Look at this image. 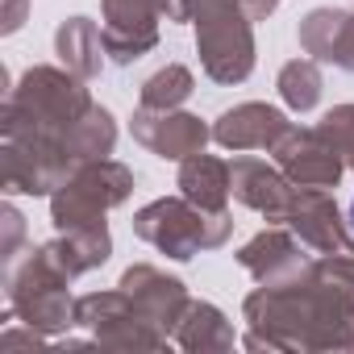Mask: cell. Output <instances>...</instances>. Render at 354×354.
<instances>
[{
  "label": "cell",
  "instance_id": "6",
  "mask_svg": "<svg viewBox=\"0 0 354 354\" xmlns=\"http://www.w3.org/2000/svg\"><path fill=\"white\" fill-rule=\"evenodd\" d=\"M138 188L133 167L117 158H92L80 162L50 196V225L63 230H84V225H104L113 209H121Z\"/></svg>",
  "mask_w": 354,
  "mask_h": 354
},
{
  "label": "cell",
  "instance_id": "18",
  "mask_svg": "<svg viewBox=\"0 0 354 354\" xmlns=\"http://www.w3.org/2000/svg\"><path fill=\"white\" fill-rule=\"evenodd\" d=\"M55 55L59 63L80 75V80H100L104 71V59H109V46H104V26H96L92 17H63L59 30H55Z\"/></svg>",
  "mask_w": 354,
  "mask_h": 354
},
{
  "label": "cell",
  "instance_id": "22",
  "mask_svg": "<svg viewBox=\"0 0 354 354\" xmlns=\"http://www.w3.org/2000/svg\"><path fill=\"white\" fill-rule=\"evenodd\" d=\"M196 92V75L184 63H167L158 71H150L138 88V104L142 109H184Z\"/></svg>",
  "mask_w": 354,
  "mask_h": 354
},
{
  "label": "cell",
  "instance_id": "21",
  "mask_svg": "<svg viewBox=\"0 0 354 354\" xmlns=\"http://www.w3.org/2000/svg\"><path fill=\"white\" fill-rule=\"evenodd\" d=\"M275 92L292 113H313L325 96V71L317 59H288L275 75Z\"/></svg>",
  "mask_w": 354,
  "mask_h": 354
},
{
  "label": "cell",
  "instance_id": "16",
  "mask_svg": "<svg viewBox=\"0 0 354 354\" xmlns=\"http://www.w3.org/2000/svg\"><path fill=\"white\" fill-rule=\"evenodd\" d=\"M288 129H292V121L283 109H275L267 100H242L213 121V142L221 150H234V154H242V150H267L271 154Z\"/></svg>",
  "mask_w": 354,
  "mask_h": 354
},
{
  "label": "cell",
  "instance_id": "20",
  "mask_svg": "<svg viewBox=\"0 0 354 354\" xmlns=\"http://www.w3.org/2000/svg\"><path fill=\"white\" fill-rule=\"evenodd\" d=\"M175 188H180V196H188L192 205L201 209H230V162L201 150L192 158L180 162V171H175Z\"/></svg>",
  "mask_w": 354,
  "mask_h": 354
},
{
  "label": "cell",
  "instance_id": "13",
  "mask_svg": "<svg viewBox=\"0 0 354 354\" xmlns=\"http://www.w3.org/2000/svg\"><path fill=\"white\" fill-rule=\"evenodd\" d=\"M230 192L242 209L267 217V221H283L292 196H296V184L288 180V175L279 171V162L271 158H259V154H238L230 162Z\"/></svg>",
  "mask_w": 354,
  "mask_h": 354
},
{
  "label": "cell",
  "instance_id": "12",
  "mask_svg": "<svg viewBox=\"0 0 354 354\" xmlns=\"http://www.w3.org/2000/svg\"><path fill=\"white\" fill-rule=\"evenodd\" d=\"M234 259H238V267H242L254 283H288V279H296V275L313 263L308 246H304L283 221H271L267 230H259L254 238H246Z\"/></svg>",
  "mask_w": 354,
  "mask_h": 354
},
{
  "label": "cell",
  "instance_id": "10",
  "mask_svg": "<svg viewBox=\"0 0 354 354\" xmlns=\"http://www.w3.org/2000/svg\"><path fill=\"white\" fill-rule=\"evenodd\" d=\"M283 225L313 250V254H342V250H354V238H350V221L342 217L337 209V196L329 188H296L288 213H283Z\"/></svg>",
  "mask_w": 354,
  "mask_h": 354
},
{
  "label": "cell",
  "instance_id": "9",
  "mask_svg": "<svg viewBox=\"0 0 354 354\" xmlns=\"http://www.w3.org/2000/svg\"><path fill=\"white\" fill-rule=\"evenodd\" d=\"M271 158L279 162V171L296 188H337L342 175H346L342 154L325 142V133L317 125H292L275 142Z\"/></svg>",
  "mask_w": 354,
  "mask_h": 354
},
{
  "label": "cell",
  "instance_id": "4",
  "mask_svg": "<svg viewBox=\"0 0 354 354\" xmlns=\"http://www.w3.org/2000/svg\"><path fill=\"white\" fill-rule=\"evenodd\" d=\"M5 275V308L42 329L46 337L67 333L75 325V296H71V279L42 254V246H26L17 259H9L0 267Z\"/></svg>",
  "mask_w": 354,
  "mask_h": 354
},
{
  "label": "cell",
  "instance_id": "1",
  "mask_svg": "<svg viewBox=\"0 0 354 354\" xmlns=\"http://www.w3.org/2000/svg\"><path fill=\"white\" fill-rule=\"evenodd\" d=\"M117 150V117L63 63H34L0 104V167L9 196H55L80 162Z\"/></svg>",
  "mask_w": 354,
  "mask_h": 354
},
{
  "label": "cell",
  "instance_id": "15",
  "mask_svg": "<svg viewBox=\"0 0 354 354\" xmlns=\"http://www.w3.org/2000/svg\"><path fill=\"white\" fill-rule=\"evenodd\" d=\"M296 42L308 59L354 75V5H317L300 17Z\"/></svg>",
  "mask_w": 354,
  "mask_h": 354
},
{
  "label": "cell",
  "instance_id": "23",
  "mask_svg": "<svg viewBox=\"0 0 354 354\" xmlns=\"http://www.w3.org/2000/svg\"><path fill=\"white\" fill-rule=\"evenodd\" d=\"M317 129H321L325 142L342 154L346 171H354V104H333L329 113H321Z\"/></svg>",
  "mask_w": 354,
  "mask_h": 354
},
{
  "label": "cell",
  "instance_id": "24",
  "mask_svg": "<svg viewBox=\"0 0 354 354\" xmlns=\"http://www.w3.org/2000/svg\"><path fill=\"white\" fill-rule=\"evenodd\" d=\"M26 234H30L26 213H21L13 201H5V205H0V267L26 250Z\"/></svg>",
  "mask_w": 354,
  "mask_h": 354
},
{
  "label": "cell",
  "instance_id": "11",
  "mask_svg": "<svg viewBox=\"0 0 354 354\" xmlns=\"http://www.w3.org/2000/svg\"><path fill=\"white\" fill-rule=\"evenodd\" d=\"M100 21H104L109 59L117 67H133L158 46L162 9L158 0H100Z\"/></svg>",
  "mask_w": 354,
  "mask_h": 354
},
{
  "label": "cell",
  "instance_id": "5",
  "mask_svg": "<svg viewBox=\"0 0 354 354\" xmlns=\"http://www.w3.org/2000/svg\"><path fill=\"white\" fill-rule=\"evenodd\" d=\"M192 34H196L201 71L213 84L234 88L254 75L259 46H254V21L246 17L242 0H196Z\"/></svg>",
  "mask_w": 354,
  "mask_h": 354
},
{
  "label": "cell",
  "instance_id": "14",
  "mask_svg": "<svg viewBox=\"0 0 354 354\" xmlns=\"http://www.w3.org/2000/svg\"><path fill=\"white\" fill-rule=\"evenodd\" d=\"M117 283L133 296V304H138L167 337L175 333V325H180V317H184V308H188V300H192V292H188V283H184L180 275H167V271L154 267V263H129Z\"/></svg>",
  "mask_w": 354,
  "mask_h": 354
},
{
  "label": "cell",
  "instance_id": "3",
  "mask_svg": "<svg viewBox=\"0 0 354 354\" xmlns=\"http://www.w3.org/2000/svg\"><path fill=\"white\" fill-rule=\"evenodd\" d=\"M133 238L146 242L150 250L175 259V263H192L205 250H221L234 238V213L230 209H201L188 196H158L133 213Z\"/></svg>",
  "mask_w": 354,
  "mask_h": 354
},
{
  "label": "cell",
  "instance_id": "27",
  "mask_svg": "<svg viewBox=\"0 0 354 354\" xmlns=\"http://www.w3.org/2000/svg\"><path fill=\"white\" fill-rule=\"evenodd\" d=\"M350 230H354V201H350Z\"/></svg>",
  "mask_w": 354,
  "mask_h": 354
},
{
  "label": "cell",
  "instance_id": "2",
  "mask_svg": "<svg viewBox=\"0 0 354 354\" xmlns=\"http://www.w3.org/2000/svg\"><path fill=\"white\" fill-rule=\"evenodd\" d=\"M242 346L254 354L354 350V250L317 254L288 283H259L242 300Z\"/></svg>",
  "mask_w": 354,
  "mask_h": 354
},
{
  "label": "cell",
  "instance_id": "8",
  "mask_svg": "<svg viewBox=\"0 0 354 354\" xmlns=\"http://www.w3.org/2000/svg\"><path fill=\"white\" fill-rule=\"evenodd\" d=\"M129 133L138 146H146L162 162H184L213 142V125L184 109H142L138 104L129 117Z\"/></svg>",
  "mask_w": 354,
  "mask_h": 354
},
{
  "label": "cell",
  "instance_id": "17",
  "mask_svg": "<svg viewBox=\"0 0 354 354\" xmlns=\"http://www.w3.org/2000/svg\"><path fill=\"white\" fill-rule=\"evenodd\" d=\"M38 246H42V254H46L71 283L113 259L109 221H104V225H84V230H63V234L55 230V238H46V242H38Z\"/></svg>",
  "mask_w": 354,
  "mask_h": 354
},
{
  "label": "cell",
  "instance_id": "7",
  "mask_svg": "<svg viewBox=\"0 0 354 354\" xmlns=\"http://www.w3.org/2000/svg\"><path fill=\"white\" fill-rule=\"evenodd\" d=\"M75 325L88 329L100 350H167V346H175L133 304V296L121 283L117 288H104V292L75 296Z\"/></svg>",
  "mask_w": 354,
  "mask_h": 354
},
{
  "label": "cell",
  "instance_id": "25",
  "mask_svg": "<svg viewBox=\"0 0 354 354\" xmlns=\"http://www.w3.org/2000/svg\"><path fill=\"white\" fill-rule=\"evenodd\" d=\"M26 21H30V0H5V9H0V34L13 38V34H21Z\"/></svg>",
  "mask_w": 354,
  "mask_h": 354
},
{
  "label": "cell",
  "instance_id": "26",
  "mask_svg": "<svg viewBox=\"0 0 354 354\" xmlns=\"http://www.w3.org/2000/svg\"><path fill=\"white\" fill-rule=\"evenodd\" d=\"M279 5H283V0H242V9H246L250 21H267Z\"/></svg>",
  "mask_w": 354,
  "mask_h": 354
},
{
  "label": "cell",
  "instance_id": "19",
  "mask_svg": "<svg viewBox=\"0 0 354 354\" xmlns=\"http://www.w3.org/2000/svg\"><path fill=\"white\" fill-rule=\"evenodd\" d=\"M171 342L180 350H188V354H221V350L238 346V329L213 300H188Z\"/></svg>",
  "mask_w": 354,
  "mask_h": 354
}]
</instances>
